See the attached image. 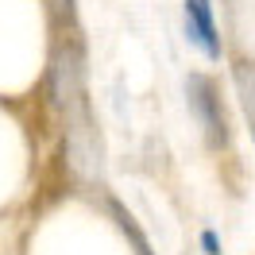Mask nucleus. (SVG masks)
<instances>
[{
    "mask_svg": "<svg viewBox=\"0 0 255 255\" xmlns=\"http://www.w3.org/2000/svg\"><path fill=\"white\" fill-rule=\"evenodd\" d=\"M112 217H116V224H120V232L124 236H131V244H135V252L139 255H151V244H147V236L135 228V221H131V213H124V209L112 201Z\"/></svg>",
    "mask_w": 255,
    "mask_h": 255,
    "instance_id": "7ed1b4c3",
    "label": "nucleus"
},
{
    "mask_svg": "<svg viewBox=\"0 0 255 255\" xmlns=\"http://www.w3.org/2000/svg\"><path fill=\"white\" fill-rule=\"evenodd\" d=\"M236 85H240V93H244V109H248L252 128H255V66H248V62L236 66Z\"/></svg>",
    "mask_w": 255,
    "mask_h": 255,
    "instance_id": "20e7f679",
    "label": "nucleus"
},
{
    "mask_svg": "<svg viewBox=\"0 0 255 255\" xmlns=\"http://www.w3.org/2000/svg\"><path fill=\"white\" fill-rule=\"evenodd\" d=\"M182 19H186V39L201 50L205 58H221V27L213 0H182Z\"/></svg>",
    "mask_w": 255,
    "mask_h": 255,
    "instance_id": "f03ea898",
    "label": "nucleus"
},
{
    "mask_svg": "<svg viewBox=\"0 0 255 255\" xmlns=\"http://www.w3.org/2000/svg\"><path fill=\"white\" fill-rule=\"evenodd\" d=\"M201 248H205V255H221V240H217V232H213V228H205V232H201Z\"/></svg>",
    "mask_w": 255,
    "mask_h": 255,
    "instance_id": "39448f33",
    "label": "nucleus"
},
{
    "mask_svg": "<svg viewBox=\"0 0 255 255\" xmlns=\"http://www.w3.org/2000/svg\"><path fill=\"white\" fill-rule=\"evenodd\" d=\"M186 101H190L193 120H197L201 131H205V143L209 147H224L228 143V124H224V109H221V97H217L213 78L190 74V78H186Z\"/></svg>",
    "mask_w": 255,
    "mask_h": 255,
    "instance_id": "f257e3e1",
    "label": "nucleus"
}]
</instances>
